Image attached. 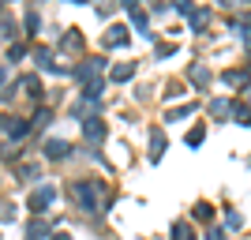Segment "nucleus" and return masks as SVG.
I'll list each match as a JSON object with an SVG mask.
<instances>
[{"label":"nucleus","mask_w":251,"mask_h":240,"mask_svg":"<svg viewBox=\"0 0 251 240\" xmlns=\"http://www.w3.org/2000/svg\"><path fill=\"white\" fill-rule=\"evenodd\" d=\"M191 79H195V86H206L210 83V72H206V68H191Z\"/></svg>","instance_id":"6"},{"label":"nucleus","mask_w":251,"mask_h":240,"mask_svg":"<svg viewBox=\"0 0 251 240\" xmlns=\"http://www.w3.org/2000/svg\"><path fill=\"white\" fill-rule=\"evenodd\" d=\"M195 218H199V221H210V218H214V207H210V203H199V207H195Z\"/></svg>","instance_id":"7"},{"label":"nucleus","mask_w":251,"mask_h":240,"mask_svg":"<svg viewBox=\"0 0 251 240\" xmlns=\"http://www.w3.org/2000/svg\"><path fill=\"white\" fill-rule=\"evenodd\" d=\"M75 195H79V203H83L86 210H98V184H79Z\"/></svg>","instance_id":"1"},{"label":"nucleus","mask_w":251,"mask_h":240,"mask_svg":"<svg viewBox=\"0 0 251 240\" xmlns=\"http://www.w3.org/2000/svg\"><path fill=\"white\" fill-rule=\"evenodd\" d=\"M206 19H210V15H206L202 8H195V11H191V27H195V30H199V27H206Z\"/></svg>","instance_id":"8"},{"label":"nucleus","mask_w":251,"mask_h":240,"mask_svg":"<svg viewBox=\"0 0 251 240\" xmlns=\"http://www.w3.org/2000/svg\"><path fill=\"white\" fill-rule=\"evenodd\" d=\"M202 143V128H195V132H188V146H199Z\"/></svg>","instance_id":"12"},{"label":"nucleus","mask_w":251,"mask_h":240,"mask_svg":"<svg viewBox=\"0 0 251 240\" xmlns=\"http://www.w3.org/2000/svg\"><path fill=\"white\" fill-rule=\"evenodd\" d=\"M124 42H127L124 27H113V30H109V45H124Z\"/></svg>","instance_id":"5"},{"label":"nucleus","mask_w":251,"mask_h":240,"mask_svg":"<svg viewBox=\"0 0 251 240\" xmlns=\"http://www.w3.org/2000/svg\"><path fill=\"white\" fill-rule=\"evenodd\" d=\"M0 83H4V72H0Z\"/></svg>","instance_id":"14"},{"label":"nucleus","mask_w":251,"mask_h":240,"mask_svg":"<svg viewBox=\"0 0 251 240\" xmlns=\"http://www.w3.org/2000/svg\"><path fill=\"white\" fill-rule=\"evenodd\" d=\"M45 154L49 158H64L68 154V143H64V139H49V143H45Z\"/></svg>","instance_id":"2"},{"label":"nucleus","mask_w":251,"mask_h":240,"mask_svg":"<svg viewBox=\"0 0 251 240\" xmlns=\"http://www.w3.org/2000/svg\"><path fill=\"white\" fill-rule=\"evenodd\" d=\"M232 116H236L244 128H251V109H244V105H232Z\"/></svg>","instance_id":"4"},{"label":"nucleus","mask_w":251,"mask_h":240,"mask_svg":"<svg viewBox=\"0 0 251 240\" xmlns=\"http://www.w3.org/2000/svg\"><path fill=\"white\" fill-rule=\"evenodd\" d=\"M131 72H135V68H131V64H124V68H116V72H113V79H120V83H124V79H131Z\"/></svg>","instance_id":"11"},{"label":"nucleus","mask_w":251,"mask_h":240,"mask_svg":"<svg viewBox=\"0 0 251 240\" xmlns=\"http://www.w3.org/2000/svg\"><path fill=\"white\" fill-rule=\"evenodd\" d=\"M173 240H195V233H191L188 225H176V229H173Z\"/></svg>","instance_id":"10"},{"label":"nucleus","mask_w":251,"mask_h":240,"mask_svg":"<svg viewBox=\"0 0 251 240\" xmlns=\"http://www.w3.org/2000/svg\"><path fill=\"white\" fill-rule=\"evenodd\" d=\"M206 240H225V237H221V233H210V237Z\"/></svg>","instance_id":"13"},{"label":"nucleus","mask_w":251,"mask_h":240,"mask_svg":"<svg viewBox=\"0 0 251 240\" xmlns=\"http://www.w3.org/2000/svg\"><path fill=\"white\" fill-rule=\"evenodd\" d=\"M83 132H86V135H90V139H101V135H105V128L98 124V120H90V124H86Z\"/></svg>","instance_id":"9"},{"label":"nucleus","mask_w":251,"mask_h":240,"mask_svg":"<svg viewBox=\"0 0 251 240\" xmlns=\"http://www.w3.org/2000/svg\"><path fill=\"white\" fill-rule=\"evenodd\" d=\"M49 199H52V188H42V191H38V195L30 199V210H42L45 203H49Z\"/></svg>","instance_id":"3"}]
</instances>
